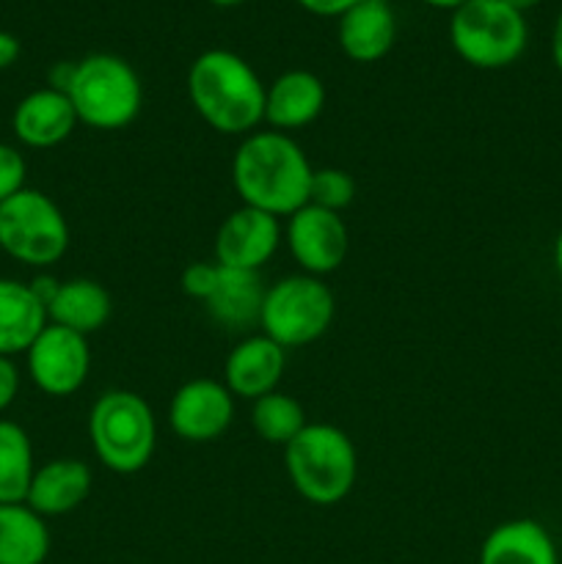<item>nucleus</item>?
<instances>
[{"label": "nucleus", "mask_w": 562, "mask_h": 564, "mask_svg": "<svg viewBox=\"0 0 562 564\" xmlns=\"http://www.w3.org/2000/svg\"><path fill=\"white\" fill-rule=\"evenodd\" d=\"M325 108V86L314 72L290 69L264 88V121L273 130H301Z\"/></svg>", "instance_id": "f3484780"}, {"label": "nucleus", "mask_w": 562, "mask_h": 564, "mask_svg": "<svg viewBox=\"0 0 562 564\" xmlns=\"http://www.w3.org/2000/svg\"><path fill=\"white\" fill-rule=\"evenodd\" d=\"M334 292L317 275L298 273L268 286L259 325L287 350L317 341L334 323Z\"/></svg>", "instance_id": "6e6552de"}, {"label": "nucleus", "mask_w": 562, "mask_h": 564, "mask_svg": "<svg viewBox=\"0 0 562 564\" xmlns=\"http://www.w3.org/2000/svg\"><path fill=\"white\" fill-rule=\"evenodd\" d=\"M47 323V308L31 284L0 279V356L14 358L28 352Z\"/></svg>", "instance_id": "aec40b11"}, {"label": "nucleus", "mask_w": 562, "mask_h": 564, "mask_svg": "<svg viewBox=\"0 0 562 564\" xmlns=\"http://www.w3.org/2000/svg\"><path fill=\"white\" fill-rule=\"evenodd\" d=\"M287 367V350L270 336H246L231 347L224 364V386L231 397L259 400V397L279 391L281 375Z\"/></svg>", "instance_id": "ddd939ff"}, {"label": "nucleus", "mask_w": 562, "mask_h": 564, "mask_svg": "<svg viewBox=\"0 0 562 564\" xmlns=\"http://www.w3.org/2000/svg\"><path fill=\"white\" fill-rule=\"evenodd\" d=\"M264 292H268V286L262 284L259 273H253V270L220 268L218 284H215L213 295L204 301V308L224 328L246 330L259 325Z\"/></svg>", "instance_id": "6ab92c4d"}, {"label": "nucleus", "mask_w": 562, "mask_h": 564, "mask_svg": "<svg viewBox=\"0 0 562 564\" xmlns=\"http://www.w3.org/2000/svg\"><path fill=\"white\" fill-rule=\"evenodd\" d=\"M36 474L33 446L17 422L0 419V505H25Z\"/></svg>", "instance_id": "5701e85b"}, {"label": "nucleus", "mask_w": 562, "mask_h": 564, "mask_svg": "<svg viewBox=\"0 0 562 564\" xmlns=\"http://www.w3.org/2000/svg\"><path fill=\"white\" fill-rule=\"evenodd\" d=\"M25 180L28 165L22 152H17L11 143H0V204L25 191Z\"/></svg>", "instance_id": "a878e982"}, {"label": "nucleus", "mask_w": 562, "mask_h": 564, "mask_svg": "<svg viewBox=\"0 0 562 564\" xmlns=\"http://www.w3.org/2000/svg\"><path fill=\"white\" fill-rule=\"evenodd\" d=\"M479 564H560L554 538L532 518L505 521L485 538Z\"/></svg>", "instance_id": "a211bd4d"}, {"label": "nucleus", "mask_w": 562, "mask_h": 564, "mask_svg": "<svg viewBox=\"0 0 562 564\" xmlns=\"http://www.w3.org/2000/svg\"><path fill=\"white\" fill-rule=\"evenodd\" d=\"M218 262H193L187 264L185 273H182V292H185L187 297H193V301H207L209 295H213L215 284H218Z\"/></svg>", "instance_id": "bb28decb"}, {"label": "nucleus", "mask_w": 562, "mask_h": 564, "mask_svg": "<svg viewBox=\"0 0 562 564\" xmlns=\"http://www.w3.org/2000/svg\"><path fill=\"white\" fill-rule=\"evenodd\" d=\"M287 246L306 275H328L350 251V231L339 213L306 204L287 218Z\"/></svg>", "instance_id": "9d476101"}, {"label": "nucleus", "mask_w": 562, "mask_h": 564, "mask_svg": "<svg viewBox=\"0 0 562 564\" xmlns=\"http://www.w3.org/2000/svg\"><path fill=\"white\" fill-rule=\"evenodd\" d=\"M69 248V224L58 204L25 187L0 204V251L28 268H50Z\"/></svg>", "instance_id": "0eeeda50"}, {"label": "nucleus", "mask_w": 562, "mask_h": 564, "mask_svg": "<svg viewBox=\"0 0 562 564\" xmlns=\"http://www.w3.org/2000/svg\"><path fill=\"white\" fill-rule=\"evenodd\" d=\"M110 312H114V303H110L108 290L91 279L61 281L53 301L47 303L50 323L75 330L80 336L102 328L110 319Z\"/></svg>", "instance_id": "412c9836"}, {"label": "nucleus", "mask_w": 562, "mask_h": 564, "mask_svg": "<svg viewBox=\"0 0 562 564\" xmlns=\"http://www.w3.org/2000/svg\"><path fill=\"white\" fill-rule=\"evenodd\" d=\"M50 529L28 505H0V564H44Z\"/></svg>", "instance_id": "4be33fe9"}, {"label": "nucleus", "mask_w": 562, "mask_h": 564, "mask_svg": "<svg viewBox=\"0 0 562 564\" xmlns=\"http://www.w3.org/2000/svg\"><path fill=\"white\" fill-rule=\"evenodd\" d=\"M17 394H20V369H17L14 358L0 356V413L9 411Z\"/></svg>", "instance_id": "cd10ccee"}, {"label": "nucleus", "mask_w": 562, "mask_h": 564, "mask_svg": "<svg viewBox=\"0 0 562 564\" xmlns=\"http://www.w3.org/2000/svg\"><path fill=\"white\" fill-rule=\"evenodd\" d=\"M551 58H554L556 69L562 72V9H560V14H556L554 33H551Z\"/></svg>", "instance_id": "7c9ffc66"}, {"label": "nucleus", "mask_w": 562, "mask_h": 564, "mask_svg": "<svg viewBox=\"0 0 562 564\" xmlns=\"http://www.w3.org/2000/svg\"><path fill=\"white\" fill-rule=\"evenodd\" d=\"M339 47L356 64H375L395 47L397 20L386 0H358L339 17Z\"/></svg>", "instance_id": "dca6fc26"}, {"label": "nucleus", "mask_w": 562, "mask_h": 564, "mask_svg": "<svg viewBox=\"0 0 562 564\" xmlns=\"http://www.w3.org/2000/svg\"><path fill=\"white\" fill-rule=\"evenodd\" d=\"M281 242L279 218L253 207H237L224 218L215 235V262L231 270H253L273 259Z\"/></svg>", "instance_id": "f8f14e48"}, {"label": "nucleus", "mask_w": 562, "mask_h": 564, "mask_svg": "<svg viewBox=\"0 0 562 564\" xmlns=\"http://www.w3.org/2000/svg\"><path fill=\"white\" fill-rule=\"evenodd\" d=\"M301 9H306L309 14L317 17H342L347 9L358 3V0H295Z\"/></svg>", "instance_id": "c85d7f7f"}, {"label": "nucleus", "mask_w": 562, "mask_h": 564, "mask_svg": "<svg viewBox=\"0 0 562 564\" xmlns=\"http://www.w3.org/2000/svg\"><path fill=\"white\" fill-rule=\"evenodd\" d=\"M356 198V180L342 169H314L309 182V204L342 213Z\"/></svg>", "instance_id": "393cba45"}, {"label": "nucleus", "mask_w": 562, "mask_h": 564, "mask_svg": "<svg viewBox=\"0 0 562 564\" xmlns=\"http://www.w3.org/2000/svg\"><path fill=\"white\" fill-rule=\"evenodd\" d=\"M527 20L505 0H468L452 11V50L477 69H505L516 64L527 50Z\"/></svg>", "instance_id": "423d86ee"}, {"label": "nucleus", "mask_w": 562, "mask_h": 564, "mask_svg": "<svg viewBox=\"0 0 562 564\" xmlns=\"http://www.w3.org/2000/svg\"><path fill=\"white\" fill-rule=\"evenodd\" d=\"M505 3H507V6H512V9L521 11V14H523V11L534 9V6H538L540 0H505Z\"/></svg>", "instance_id": "72a5a7b5"}, {"label": "nucleus", "mask_w": 562, "mask_h": 564, "mask_svg": "<svg viewBox=\"0 0 562 564\" xmlns=\"http://www.w3.org/2000/svg\"><path fill=\"white\" fill-rule=\"evenodd\" d=\"M312 165L287 132L257 130L242 138L231 160V182L246 207L290 218L309 204Z\"/></svg>", "instance_id": "f257e3e1"}, {"label": "nucleus", "mask_w": 562, "mask_h": 564, "mask_svg": "<svg viewBox=\"0 0 562 564\" xmlns=\"http://www.w3.org/2000/svg\"><path fill=\"white\" fill-rule=\"evenodd\" d=\"M554 268H556V273H560V279H562V229H560V235H556V240H554Z\"/></svg>", "instance_id": "473e14b6"}, {"label": "nucleus", "mask_w": 562, "mask_h": 564, "mask_svg": "<svg viewBox=\"0 0 562 564\" xmlns=\"http://www.w3.org/2000/svg\"><path fill=\"white\" fill-rule=\"evenodd\" d=\"M306 424V411L301 402L281 391H270L251 405L253 433L273 446H287Z\"/></svg>", "instance_id": "b1692460"}, {"label": "nucleus", "mask_w": 562, "mask_h": 564, "mask_svg": "<svg viewBox=\"0 0 562 564\" xmlns=\"http://www.w3.org/2000/svg\"><path fill=\"white\" fill-rule=\"evenodd\" d=\"M91 482V468L86 463L77 457H55L44 466H36L25 505L42 518L66 516L88 499Z\"/></svg>", "instance_id": "2eb2a0df"}, {"label": "nucleus", "mask_w": 562, "mask_h": 564, "mask_svg": "<svg viewBox=\"0 0 562 564\" xmlns=\"http://www.w3.org/2000/svg\"><path fill=\"white\" fill-rule=\"evenodd\" d=\"M77 121L94 130H121L141 113L143 88L138 72L125 58L94 53L75 61V75L66 88Z\"/></svg>", "instance_id": "39448f33"}, {"label": "nucleus", "mask_w": 562, "mask_h": 564, "mask_svg": "<svg viewBox=\"0 0 562 564\" xmlns=\"http://www.w3.org/2000/svg\"><path fill=\"white\" fill-rule=\"evenodd\" d=\"M17 58H20V39L0 31V69H9L11 64H17Z\"/></svg>", "instance_id": "c756f323"}, {"label": "nucleus", "mask_w": 562, "mask_h": 564, "mask_svg": "<svg viewBox=\"0 0 562 564\" xmlns=\"http://www.w3.org/2000/svg\"><path fill=\"white\" fill-rule=\"evenodd\" d=\"M264 83L231 50H207L187 69L193 110L220 135H251L264 121Z\"/></svg>", "instance_id": "f03ea898"}, {"label": "nucleus", "mask_w": 562, "mask_h": 564, "mask_svg": "<svg viewBox=\"0 0 562 564\" xmlns=\"http://www.w3.org/2000/svg\"><path fill=\"white\" fill-rule=\"evenodd\" d=\"M77 121L69 97L55 88H36L17 102L11 130L17 141L31 149H53L75 132Z\"/></svg>", "instance_id": "4468645a"}, {"label": "nucleus", "mask_w": 562, "mask_h": 564, "mask_svg": "<svg viewBox=\"0 0 562 564\" xmlns=\"http://www.w3.org/2000/svg\"><path fill=\"white\" fill-rule=\"evenodd\" d=\"M284 466L295 494L317 507L339 505L358 477L356 446L334 424H306L284 446Z\"/></svg>", "instance_id": "7ed1b4c3"}, {"label": "nucleus", "mask_w": 562, "mask_h": 564, "mask_svg": "<svg viewBox=\"0 0 562 564\" xmlns=\"http://www.w3.org/2000/svg\"><path fill=\"white\" fill-rule=\"evenodd\" d=\"M422 3L433 6V9H450V11H455V9H461L463 3H468V0H422Z\"/></svg>", "instance_id": "2f4dec72"}, {"label": "nucleus", "mask_w": 562, "mask_h": 564, "mask_svg": "<svg viewBox=\"0 0 562 564\" xmlns=\"http://www.w3.org/2000/svg\"><path fill=\"white\" fill-rule=\"evenodd\" d=\"M235 397L213 378L187 380L169 402L171 430L187 444H209L229 430Z\"/></svg>", "instance_id": "9b49d317"}, {"label": "nucleus", "mask_w": 562, "mask_h": 564, "mask_svg": "<svg viewBox=\"0 0 562 564\" xmlns=\"http://www.w3.org/2000/svg\"><path fill=\"white\" fill-rule=\"evenodd\" d=\"M33 386L47 397H72L91 372L88 336L47 323L25 352Z\"/></svg>", "instance_id": "1a4fd4ad"}, {"label": "nucleus", "mask_w": 562, "mask_h": 564, "mask_svg": "<svg viewBox=\"0 0 562 564\" xmlns=\"http://www.w3.org/2000/svg\"><path fill=\"white\" fill-rule=\"evenodd\" d=\"M94 455L114 474H138L158 446V422L141 394L127 389L105 391L88 413Z\"/></svg>", "instance_id": "20e7f679"}, {"label": "nucleus", "mask_w": 562, "mask_h": 564, "mask_svg": "<svg viewBox=\"0 0 562 564\" xmlns=\"http://www.w3.org/2000/svg\"><path fill=\"white\" fill-rule=\"evenodd\" d=\"M209 3L220 6V9H231V6H240V3H246V0H209Z\"/></svg>", "instance_id": "f704fd0d"}]
</instances>
